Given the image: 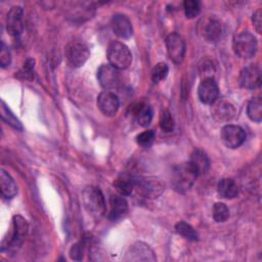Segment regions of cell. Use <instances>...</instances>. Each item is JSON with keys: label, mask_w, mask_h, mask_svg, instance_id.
<instances>
[{"label": "cell", "mask_w": 262, "mask_h": 262, "mask_svg": "<svg viewBox=\"0 0 262 262\" xmlns=\"http://www.w3.org/2000/svg\"><path fill=\"white\" fill-rule=\"evenodd\" d=\"M169 72V68L165 62L157 63L151 71V80L154 83H159L164 80Z\"/></svg>", "instance_id": "obj_30"}, {"label": "cell", "mask_w": 262, "mask_h": 262, "mask_svg": "<svg viewBox=\"0 0 262 262\" xmlns=\"http://www.w3.org/2000/svg\"><path fill=\"white\" fill-rule=\"evenodd\" d=\"M183 9L187 18H193L201 12V3L196 0H186L183 2Z\"/></svg>", "instance_id": "obj_29"}, {"label": "cell", "mask_w": 262, "mask_h": 262, "mask_svg": "<svg viewBox=\"0 0 262 262\" xmlns=\"http://www.w3.org/2000/svg\"><path fill=\"white\" fill-rule=\"evenodd\" d=\"M127 261H156V256L154 251L148 245L137 242L133 244L126 253Z\"/></svg>", "instance_id": "obj_14"}, {"label": "cell", "mask_w": 262, "mask_h": 262, "mask_svg": "<svg viewBox=\"0 0 262 262\" xmlns=\"http://www.w3.org/2000/svg\"><path fill=\"white\" fill-rule=\"evenodd\" d=\"M212 116L218 122H228L234 118L235 108L227 100H216L212 103Z\"/></svg>", "instance_id": "obj_16"}, {"label": "cell", "mask_w": 262, "mask_h": 262, "mask_svg": "<svg viewBox=\"0 0 262 262\" xmlns=\"http://www.w3.org/2000/svg\"><path fill=\"white\" fill-rule=\"evenodd\" d=\"M84 207L94 216H101L105 212V201L101 190L95 186H88L82 192Z\"/></svg>", "instance_id": "obj_4"}, {"label": "cell", "mask_w": 262, "mask_h": 262, "mask_svg": "<svg viewBox=\"0 0 262 262\" xmlns=\"http://www.w3.org/2000/svg\"><path fill=\"white\" fill-rule=\"evenodd\" d=\"M198 95L200 100L206 104H212L215 102L219 95V88L212 77L205 78L199 85Z\"/></svg>", "instance_id": "obj_11"}, {"label": "cell", "mask_w": 262, "mask_h": 262, "mask_svg": "<svg viewBox=\"0 0 262 262\" xmlns=\"http://www.w3.org/2000/svg\"><path fill=\"white\" fill-rule=\"evenodd\" d=\"M6 30L11 36H19L24 31V10L20 6H13L7 13Z\"/></svg>", "instance_id": "obj_13"}, {"label": "cell", "mask_w": 262, "mask_h": 262, "mask_svg": "<svg viewBox=\"0 0 262 262\" xmlns=\"http://www.w3.org/2000/svg\"><path fill=\"white\" fill-rule=\"evenodd\" d=\"M166 48L170 59L175 63L182 62L185 54V41L177 33H171L166 38Z\"/></svg>", "instance_id": "obj_10"}, {"label": "cell", "mask_w": 262, "mask_h": 262, "mask_svg": "<svg viewBox=\"0 0 262 262\" xmlns=\"http://www.w3.org/2000/svg\"><path fill=\"white\" fill-rule=\"evenodd\" d=\"M90 55L87 45L82 42L74 41L70 43L66 49V56L69 63L73 68L82 67L88 59Z\"/></svg>", "instance_id": "obj_8"}, {"label": "cell", "mask_w": 262, "mask_h": 262, "mask_svg": "<svg viewBox=\"0 0 262 262\" xmlns=\"http://www.w3.org/2000/svg\"><path fill=\"white\" fill-rule=\"evenodd\" d=\"M85 253V243L84 242H79L75 245H73V247L70 250V256L71 259L76 260V261H80L83 259Z\"/></svg>", "instance_id": "obj_34"}, {"label": "cell", "mask_w": 262, "mask_h": 262, "mask_svg": "<svg viewBox=\"0 0 262 262\" xmlns=\"http://www.w3.org/2000/svg\"><path fill=\"white\" fill-rule=\"evenodd\" d=\"M252 21H253V25L257 31V33H261V30H262V12H261V9H258L257 11L254 12L253 14V17H252Z\"/></svg>", "instance_id": "obj_36"}, {"label": "cell", "mask_w": 262, "mask_h": 262, "mask_svg": "<svg viewBox=\"0 0 262 262\" xmlns=\"http://www.w3.org/2000/svg\"><path fill=\"white\" fill-rule=\"evenodd\" d=\"M107 59L111 66L118 70L127 69L132 62V54L129 48L120 41H113L107 48Z\"/></svg>", "instance_id": "obj_3"}, {"label": "cell", "mask_w": 262, "mask_h": 262, "mask_svg": "<svg viewBox=\"0 0 262 262\" xmlns=\"http://www.w3.org/2000/svg\"><path fill=\"white\" fill-rule=\"evenodd\" d=\"M128 212V203L126 199L121 194L111 195L108 200V218L112 220H118L124 217Z\"/></svg>", "instance_id": "obj_18"}, {"label": "cell", "mask_w": 262, "mask_h": 262, "mask_svg": "<svg viewBox=\"0 0 262 262\" xmlns=\"http://www.w3.org/2000/svg\"><path fill=\"white\" fill-rule=\"evenodd\" d=\"M11 62V54L8 46L5 45L4 42H1V50H0V64L2 68H6Z\"/></svg>", "instance_id": "obj_35"}, {"label": "cell", "mask_w": 262, "mask_h": 262, "mask_svg": "<svg viewBox=\"0 0 262 262\" xmlns=\"http://www.w3.org/2000/svg\"><path fill=\"white\" fill-rule=\"evenodd\" d=\"M0 186L3 198L7 200L14 198L17 193V186L15 181L5 170H1L0 172Z\"/></svg>", "instance_id": "obj_21"}, {"label": "cell", "mask_w": 262, "mask_h": 262, "mask_svg": "<svg viewBox=\"0 0 262 262\" xmlns=\"http://www.w3.org/2000/svg\"><path fill=\"white\" fill-rule=\"evenodd\" d=\"M34 64L35 60L29 58L23 66L21 70L17 73V77L24 80H32L34 78Z\"/></svg>", "instance_id": "obj_32"}, {"label": "cell", "mask_w": 262, "mask_h": 262, "mask_svg": "<svg viewBox=\"0 0 262 262\" xmlns=\"http://www.w3.org/2000/svg\"><path fill=\"white\" fill-rule=\"evenodd\" d=\"M239 85L246 89H256L261 84V71L258 66L250 64L244 68L239 74Z\"/></svg>", "instance_id": "obj_12"}, {"label": "cell", "mask_w": 262, "mask_h": 262, "mask_svg": "<svg viewBox=\"0 0 262 262\" xmlns=\"http://www.w3.org/2000/svg\"><path fill=\"white\" fill-rule=\"evenodd\" d=\"M134 117L136 122L142 126L146 127L150 124L152 120V108L146 103H138L134 108Z\"/></svg>", "instance_id": "obj_23"}, {"label": "cell", "mask_w": 262, "mask_h": 262, "mask_svg": "<svg viewBox=\"0 0 262 262\" xmlns=\"http://www.w3.org/2000/svg\"><path fill=\"white\" fill-rule=\"evenodd\" d=\"M28 229L29 226L27 220L19 215H15L12 220V231L10 232L9 237H5L2 241L1 251H16L21 246Z\"/></svg>", "instance_id": "obj_2"}, {"label": "cell", "mask_w": 262, "mask_h": 262, "mask_svg": "<svg viewBox=\"0 0 262 262\" xmlns=\"http://www.w3.org/2000/svg\"><path fill=\"white\" fill-rule=\"evenodd\" d=\"M134 181H135L134 176H131L128 174H122L116 179V181L114 182V185L116 189L120 192V194L128 195L134 189Z\"/></svg>", "instance_id": "obj_24"}, {"label": "cell", "mask_w": 262, "mask_h": 262, "mask_svg": "<svg viewBox=\"0 0 262 262\" xmlns=\"http://www.w3.org/2000/svg\"><path fill=\"white\" fill-rule=\"evenodd\" d=\"M217 190L224 199H234L238 194V186L233 179L223 178L218 182Z\"/></svg>", "instance_id": "obj_22"}, {"label": "cell", "mask_w": 262, "mask_h": 262, "mask_svg": "<svg viewBox=\"0 0 262 262\" xmlns=\"http://www.w3.org/2000/svg\"><path fill=\"white\" fill-rule=\"evenodd\" d=\"M111 26L114 33L123 39H128L133 34V28L130 19L121 13H117L112 17Z\"/></svg>", "instance_id": "obj_17"}, {"label": "cell", "mask_w": 262, "mask_h": 262, "mask_svg": "<svg viewBox=\"0 0 262 262\" xmlns=\"http://www.w3.org/2000/svg\"><path fill=\"white\" fill-rule=\"evenodd\" d=\"M97 80L105 90H113L121 83V75L118 69L108 64H101L97 70Z\"/></svg>", "instance_id": "obj_9"}, {"label": "cell", "mask_w": 262, "mask_h": 262, "mask_svg": "<svg viewBox=\"0 0 262 262\" xmlns=\"http://www.w3.org/2000/svg\"><path fill=\"white\" fill-rule=\"evenodd\" d=\"M229 217V209L223 203H216L213 206V218L216 222H224Z\"/></svg>", "instance_id": "obj_28"}, {"label": "cell", "mask_w": 262, "mask_h": 262, "mask_svg": "<svg viewBox=\"0 0 262 262\" xmlns=\"http://www.w3.org/2000/svg\"><path fill=\"white\" fill-rule=\"evenodd\" d=\"M189 166L194 171L196 176L203 175L208 172L210 168V160L207 154L202 149H194L189 158L188 161Z\"/></svg>", "instance_id": "obj_19"}, {"label": "cell", "mask_w": 262, "mask_h": 262, "mask_svg": "<svg viewBox=\"0 0 262 262\" xmlns=\"http://www.w3.org/2000/svg\"><path fill=\"white\" fill-rule=\"evenodd\" d=\"M248 117L253 121L260 123L262 120V101L260 97L252 98L247 105Z\"/></svg>", "instance_id": "obj_25"}, {"label": "cell", "mask_w": 262, "mask_h": 262, "mask_svg": "<svg viewBox=\"0 0 262 262\" xmlns=\"http://www.w3.org/2000/svg\"><path fill=\"white\" fill-rule=\"evenodd\" d=\"M155 132L152 130H146L136 136V141L141 146H148L155 139Z\"/></svg>", "instance_id": "obj_33"}, {"label": "cell", "mask_w": 262, "mask_h": 262, "mask_svg": "<svg viewBox=\"0 0 262 262\" xmlns=\"http://www.w3.org/2000/svg\"><path fill=\"white\" fill-rule=\"evenodd\" d=\"M233 49L242 58H251L257 50L256 38L249 32H242L233 39Z\"/></svg>", "instance_id": "obj_6"}, {"label": "cell", "mask_w": 262, "mask_h": 262, "mask_svg": "<svg viewBox=\"0 0 262 262\" xmlns=\"http://www.w3.org/2000/svg\"><path fill=\"white\" fill-rule=\"evenodd\" d=\"M1 118L2 120L10 125L12 128L16 129V130H23V126L21 123L19 122V120L13 115V113L9 110V107L5 104L4 101L1 102Z\"/></svg>", "instance_id": "obj_26"}, {"label": "cell", "mask_w": 262, "mask_h": 262, "mask_svg": "<svg viewBox=\"0 0 262 262\" xmlns=\"http://www.w3.org/2000/svg\"><path fill=\"white\" fill-rule=\"evenodd\" d=\"M221 141L228 148H237L246 140L245 130L237 125H225L222 127L220 132Z\"/></svg>", "instance_id": "obj_7"}, {"label": "cell", "mask_w": 262, "mask_h": 262, "mask_svg": "<svg viewBox=\"0 0 262 262\" xmlns=\"http://www.w3.org/2000/svg\"><path fill=\"white\" fill-rule=\"evenodd\" d=\"M202 33L204 38L210 42L218 41L223 34V25L222 23L214 17L208 18L202 28Z\"/></svg>", "instance_id": "obj_20"}, {"label": "cell", "mask_w": 262, "mask_h": 262, "mask_svg": "<svg viewBox=\"0 0 262 262\" xmlns=\"http://www.w3.org/2000/svg\"><path fill=\"white\" fill-rule=\"evenodd\" d=\"M160 127L164 132H172L175 127L174 119L169 111H164L160 117Z\"/></svg>", "instance_id": "obj_31"}, {"label": "cell", "mask_w": 262, "mask_h": 262, "mask_svg": "<svg viewBox=\"0 0 262 262\" xmlns=\"http://www.w3.org/2000/svg\"><path fill=\"white\" fill-rule=\"evenodd\" d=\"M175 229L178 234L182 235L183 237L189 239V241H198L199 234L196 230L188 223L184 221H180L175 225Z\"/></svg>", "instance_id": "obj_27"}, {"label": "cell", "mask_w": 262, "mask_h": 262, "mask_svg": "<svg viewBox=\"0 0 262 262\" xmlns=\"http://www.w3.org/2000/svg\"><path fill=\"white\" fill-rule=\"evenodd\" d=\"M196 177V174L191 169L189 164L182 163L173 168L171 184L176 191L184 193L192 187Z\"/></svg>", "instance_id": "obj_1"}, {"label": "cell", "mask_w": 262, "mask_h": 262, "mask_svg": "<svg viewBox=\"0 0 262 262\" xmlns=\"http://www.w3.org/2000/svg\"><path fill=\"white\" fill-rule=\"evenodd\" d=\"M134 189L144 198L155 199L164 191V185L157 178L134 176Z\"/></svg>", "instance_id": "obj_5"}, {"label": "cell", "mask_w": 262, "mask_h": 262, "mask_svg": "<svg viewBox=\"0 0 262 262\" xmlns=\"http://www.w3.org/2000/svg\"><path fill=\"white\" fill-rule=\"evenodd\" d=\"M97 106L105 116H114L120 106L118 96L112 91H103L97 96Z\"/></svg>", "instance_id": "obj_15"}]
</instances>
